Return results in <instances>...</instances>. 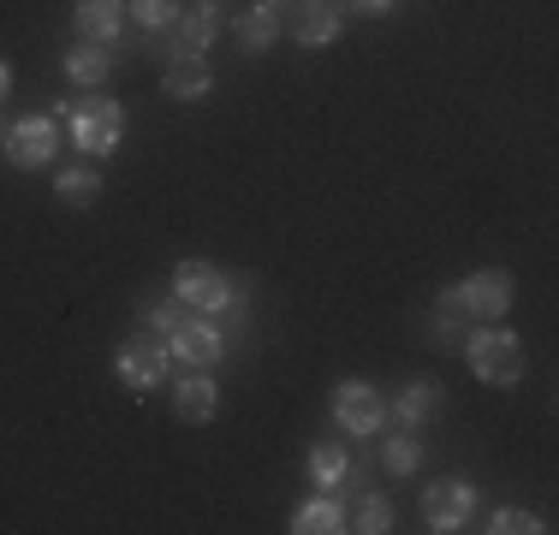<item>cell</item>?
I'll return each instance as SVG.
<instances>
[{"label":"cell","mask_w":559,"mask_h":535,"mask_svg":"<svg viewBox=\"0 0 559 535\" xmlns=\"http://www.w3.org/2000/svg\"><path fill=\"white\" fill-rule=\"evenodd\" d=\"M345 31V0H298L292 7V43L298 48H334Z\"/></svg>","instance_id":"8"},{"label":"cell","mask_w":559,"mask_h":535,"mask_svg":"<svg viewBox=\"0 0 559 535\" xmlns=\"http://www.w3.org/2000/svg\"><path fill=\"white\" fill-rule=\"evenodd\" d=\"M167 352L179 357L185 369H215L221 357H226V333H221V328H215V321H209V316H197V310H191V316L179 321V328H173Z\"/></svg>","instance_id":"6"},{"label":"cell","mask_w":559,"mask_h":535,"mask_svg":"<svg viewBox=\"0 0 559 535\" xmlns=\"http://www.w3.org/2000/svg\"><path fill=\"white\" fill-rule=\"evenodd\" d=\"M55 197H60L66 209H90V203H96V197H102V173H96V160L84 155L78 167H66L60 179H55Z\"/></svg>","instance_id":"19"},{"label":"cell","mask_w":559,"mask_h":535,"mask_svg":"<svg viewBox=\"0 0 559 535\" xmlns=\"http://www.w3.org/2000/svg\"><path fill=\"white\" fill-rule=\"evenodd\" d=\"M471 512H476V488H471V482H435V488L423 494V518H429L435 535L464 530V524H471Z\"/></svg>","instance_id":"10"},{"label":"cell","mask_w":559,"mask_h":535,"mask_svg":"<svg viewBox=\"0 0 559 535\" xmlns=\"http://www.w3.org/2000/svg\"><path fill=\"white\" fill-rule=\"evenodd\" d=\"M173 292H179L185 310H197V316H221V310H238V304H245L238 280L215 262H179L173 268Z\"/></svg>","instance_id":"3"},{"label":"cell","mask_w":559,"mask_h":535,"mask_svg":"<svg viewBox=\"0 0 559 535\" xmlns=\"http://www.w3.org/2000/svg\"><path fill=\"white\" fill-rule=\"evenodd\" d=\"M185 316H191V310H185L179 292L162 298V304H143V333H150V340H173V328H179Z\"/></svg>","instance_id":"24"},{"label":"cell","mask_w":559,"mask_h":535,"mask_svg":"<svg viewBox=\"0 0 559 535\" xmlns=\"http://www.w3.org/2000/svg\"><path fill=\"white\" fill-rule=\"evenodd\" d=\"M114 364H119V381H126L131 393H150V387H162V381H167L173 352H167V340H150V333H138V340L119 345Z\"/></svg>","instance_id":"5"},{"label":"cell","mask_w":559,"mask_h":535,"mask_svg":"<svg viewBox=\"0 0 559 535\" xmlns=\"http://www.w3.org/2000/svg\"><path fill=\"white\" fill-rule=\"evenodd\" d=\"M476 333V316H471V304H464V292L459 286H447L441 298H435V316H429V340H435V352H464V340Z\"/></svg>","instance_id":"11"},{"label":"cell","mask_w":559,"mask_h":535,"mask_svg":"<svg viewBox=\"0 0 559 535\" xmlns=\"http://www.w3.org/2000/svg\"><path fill=\"white\" fill-rule=\"evenodd\" d=\"M221 411V393L215 381H209V369H185L179 381H173V417L179 423H209Z\"/></svg>","instance_id":"12"},{"label":"cell","mask_w":559,"mask_h":535,"mask_svg":"<svg viewBox=\"0 0 559 535\" xmlns=\"http://www.w3.org/2000/svg\"><path fill=\"white\" fill-rule=\"evenodd\" d=\"M334 423L345 428V435H381V428H388V399H381L369 381H340Z\"/></svg>","instance_id":"7"},{"label":"cell","mask_w":559,"mask_h":535,"mask_svg":"<svg viewBox=\"0 0 559 535\" xmlns=\"http://www.w3.org/2000/svg\"><path fill=\"white\" fill-rule=\"evenodd\" d=\"M393 0H352V12H369V19H376V12H388Z\"/></svg>","instance_id":"27"},{"label":"cell","mask_w":559,"mask_h":535,"mask_svg":"<svg viewBox=\"0 0 559 535\" xmlns=\"http://www.w3.org/2000/svg\"><path fill=\"white\" fill-rule=\"evenodd\" d=\"M215 31H221V7L215 0H191L179 12V24H173V43H179V54H203L215 43Z\"/></svg>","instance_id":"16"},{"label":"cell","mask_w":559,"mask_h":535,"mask_svg":"<svg viewBox=\"0 0 559 535\" xmlns=\"http://www.w3.org/2000/svg\"><path fill=\"white\" fill-rule=\"evenodd\" d=\"M72 24L84 43H119V31H126V0H78Z\"/></svg>","instance_id":"15"},{"label":"cell","mask_w":559,"mask_h":535,"mask_svg":"<svg viewBox=\"0 0 559 535\" xmlns=\"http://www.w3.org/2000/svg\"><path fill=\"white\" fill-rule=\"evenodd\" d=\"M162 90L173 102H203L209 90H215V72H209L203 54H179V60L162 66Z\"/></svg>","instance_id":"14"},{"label":"cell","mask_w":559,"mask_h":535,"mask_svg":"<svg viewBox=\"0 0 559 535\" xmlns=\"http://www.w3.org/2000/svg\"><path fill=\"white\" fill-rule=\"evenodd\" d=\"M0 138H7V131H0Z\"/></svg>","instance_id":"30"},{"label":"cell","mask_w":559,"mask_h":535,"mask_svg":"<svg viewBox=\"0 0 559 535\" xmlns=\"http://www.w3.org/2000/svg\"><path fill=\"white\" fill-rule=\"evenodd\" d=\"M233 36H238V48H245V54H269V48L280 43V12L245 7V12L233 19Z\"/></svg>","instance_id":"18"},{"label":"cell","mask_w":559,"mask_h":535,"mask_svg":"<svg viewBox=\"0 0 559 535\" xmlns=\"http://www.w3.org/2000/svg\"><path fill=\"white\" fill-rule=\"evenodd\" d=\"M0 150H7V160L19 173H36V167H48L60 150V119L55 114H24V119H12L7 126V138H0Z\"/></svg>","instance_id":"4"},{"label":"cell","mask_w":559,"mask_h":535,"mask_svg":"<svg viewBox=\"0 0 559 535\" xmlns=\"http://www.w3.org/2000/svg\"><path fill=\"white\" fill-rule=\"evenodd\" d=\"M345 530V512L340 500L328 494V500H304L298 512H292V535H340Z\"/></svg>","instance_id":"20"},{"label":"cell","mask_w":559,"mask_h":535,"mask_svg":"<svg viewBox=\"0 0 559 535\" xmlns=\"http://www.w3.org/2000/svg\"><path fill=\"white\" fill-rule=\"evenodd\" d=\"M185 12V0H126V19H138L143 31H173Z\"/></svg>","instance_id":"23"},{"label":"cell","mask_w":559,"mask_h":535,"mask_svg":"<svg viewBox=\"0 0 559 535\" xmlns=\"http://www.w3.org/2000/svg\"><path fill=\"white\" fill-rule=\"evenodd\" d=\"M310 476L322 482L328 494H334L340 482L352 476V452H345V447H334V440H316V447H310Z\"/></svg>","instance_id":"21"},{"label":"cell","mask_w":559,"mask_h":535,"mask_svg":"<svg viewBox=\"0 0 559 535\" xmlns=\"http://www.w3.org/2000/svg\"><path fill=\"white\" fill-rule=\"evenodd\" d=\"M488 530H495V535H542L548 524H542L536 512H524V506H495V518H488Z\"/></svg>","instance_id":"25"},{"label":"cell","mask_w":559,"mask_h":535,"mask_svg":"<svg viewBox=\"0 0 559 535\" xmlns=\"http://www.w3.org/2000/svg\"><path fill=\"white\" fill-rule=\"evenodd\" d=\"M352 530H364V535H388L393 530V506L381 500V494H369L364 506H357V524Z\"/></svg>","instance_id":"26"},{"label":"cell","mask_w":559,"mask_h":535,"mask_svg":"<svg viewBox=\"0 0 559 535\" xmlns=\"http://www.w3.org/2000/svg\"><path fill=\"white\" fill-rule=\"evenodd\" d=\"M7 96H12V66L0 60V102H7Z\"/></svg>","instance_id":"28"},{"label":"cell","mask_w":559,"mask_h":535,"mask_svg":"<svg viewBox=\"0 0 559 535\" xmlns=\"http://www.w3.org/2000/svg\"><path fill=\"white\" fill-rule=\"evenodd\" d=\"M60 119L72 126V143H78V150H84L90 160L114 155V150H119V138H126V114H119V102L96 96V90H84L78 102H66V107H60Z\"/></svg>","instance_id":"1"},{"label":"cell","mask_w":559,"mask_h":535,"mask_svg":"<svg viewBox=\"0 0 559 535\" xmlns=\"http://www.w3.org/2000/svg\"><path fill=\"white\" fill-rule=\"evenodd\" d=\"M441 405H447V393L435 381H411V387H399V399H388V423L393 428H423L429 417H441Z\"/></svg>","instance_id":"13"},{"label":"cell","mask_w":559,"mask_h":535,"mask_svg":"<svg viewBox=\"0 0 559 535\" xmlns=\"http://www.w3.org/2000/svg\"><path fill=\"white\" fill-rule=\"evenodd\" d=\"M459 357L471 364L476 381H488V387H518V381H524V340H518V333H506V328L471 333Z\"/></svg>","instance_id":"2"},{"label":"cell","mask_w":559,"mask_h":535,"mask_svg":"<svg viewBox=\"0 0 559 535\" xmlns=\"http://www.w3.org/2000/svg\"><path fill=\"white\" fill-rule=\"evenodd\" d=\"M257 7H269V12H286V0H257Z\"/></svg>","instance_id":"29"},{"label":"cell","mask_w":559,"mask_h":535,"mask_svg":"<svg viewBox=\"0 0 559 535\" xmlns=\"http://www.w3.org/2000/svg\"><path fill=\"white\" fill-rule=\"evenodd\" d=\"M108 72H114L108 43H84V36H78V48H66V78H72L78 90H102Z\"/></svg>","instance_id":"17"},{"label":"cell","mask_w":559,"mask_h":535,"mask_svg":"<svg viewBox=\"0 0 559 535\" xmlns=\"http://www.w3.org/2000/svg\"><path fill=\"white\" fill-rule=\"evenodd\" d=\"M459 292H464V304H471L476 321H500L518 298V280H512V268H476Z\"/></svg>","instance_id":"9"},{"label":"cell","mask_w":559,"mask_h":535,"mask_svg":"<svg viewBox=\"0 0 559 535\" xmlns=\"http://www.w3.org/2000/svg\"><path fill=\"white\" fill-rule=\"evenodd\" d=\"M381 464H388V476H417V464H423L417 428H399L388 447H381Z\"/></svg>","instance_id":"22"}]
</instances>
